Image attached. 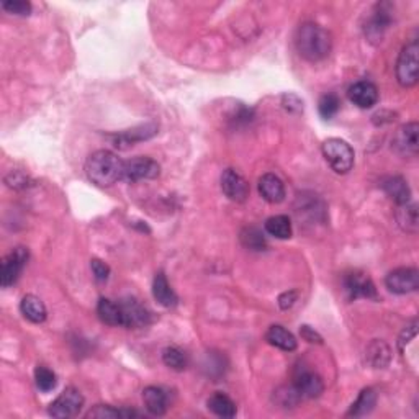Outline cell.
Masks as SVG:
<instances>
[{
    "label": "cell",
    "instance_id": "obj_15",
    "mask_svg": "<svg viewBox=\"0 0 419 419\" xmlns=\"http://www.w3.org/2000/svg\"><path fill=\"white\" fill-rule=\"evenodd\" d=\"M348 95L350 102L357 105L359 108H372L379 102V89L375 84L367 80L355 82L354 85H350Z\"/></svg>",
    "mask_w": 419,
    "mask_h": 419
},
{
    "label": "cell",
    "instance_id": "obj_20",
    "mask_svg": "<svg viewBox=\"0 0 419 419\" xmlns=\"http://www.w3.org/2000/svg\"><path fill=\"white\" fill-rule=\"evenodd\" d=\"M20 311L26 318V320L35 323V325L44 323L48 318L46 307H44V303L41 302L36 295H25V297L22 298Z\"/></svg>",
    "mask_w": 419,
    "mask_h": 419
},
{
    "label": "cell",
    "instance_id": "obj_29",
    "mask_svg": "<svg viewBox=\"0 0 419 419\" xmlns=\"http://www.w3.org/2000/svg\"><path fill=\"white\" fill-rule=\"evenodd\" d=\"M139 416L138 413L133 409H117L110 407V404H97L90 411L85 414V418L94 419H118V418H133Z\"/></svg>",
    "mask_w": 419,
    "mask_h": 419
},
{
    "label": "cell",
    "instance_id": "obj_39",
    "mask_svg": "<svg viewBox=\"0 0 419 419\" xmlns=\"http://www.w3.org/2000/svg\"><path fill=\"white\" fill-rule=\"evenodd\" d=\"M300 332H302V338L305 341H308V343H316V344H321L323 339L321 336L318 334L316 331L311 330L309 326H302V330H300Z\"/></svg>",
    "mask_w": 419,
    "mask_h": 419
},
{
    "label": "cell",
    "instance_id": "obj_18",
    "mask_svg": "<svg viewBox=\"0 0 419 419\" xmlns=\"http://www.w3.org/2000/svg\"><path fill=\"white\" fill-rule=\"evenodd\" d=\"M382 189L388 197L393 200L396 205H404L411 202V189H409L408 182L400 176L386 177L382 182Z\"/></svg>",
    "mask_w": 419,
    "mask_h": 419
},
{
    "label": "cell",
    "instance_id": "obj_21",
    "mask_svg": "<svg viewBox=\"0 0 419 419\" xmlns=\"http://www.w3.org/2000/svg\"><path fill=\"white\" fill-rule=\"evenodd\" d=\"M153 295L154 298H156V302L166 308L176 307L177 302H179L176 291L172 290V287L169 285V282H167L166 275H164L162 272H159V274H156V277H154Z\"/></svg>",
    "mask_w": 419,
    "mask_h": 419
},
{
    "label": "cell",
    "instance_id": "obj_13",
    "mask_svg": "<svg viewBox=\"0 0 419 419\" xmlns=\"http://www.w3.org/2000/svg\"><path fill=\"white\" fill-rule=\"evenodd\" d=\"M221 190L231 202L241 203L249 197V184L234 169H226L221 176Z\"/></svg>",
    "mask_w": 419,
    "mask_h": 419
},
{
    "label": "cell",
    "instance_id": "obj_1",
    "mask_svg": "<svg viewBox=\"0 0 419 419\" xmlns=\"http://www.w3.org/2000/svg\"><path fill=\"white\" fill-rule=\"evenodd\" d=\"M123 166L125 161H121L115 153L100 149L89 156L85 162V174L95 185L112 187L123 179Z\"/></svg>",
    "mask_w": 419,
    "mask_h": 419
},
{
    "label": "cell",
    "instance_id": "obj_22",
    "mask_svg": "<svg viewBox=\"0 0 419 419\" xmlns=\"http://www.w3.org/2000/svg\"><path fill=\"white\" fill-rule=\"evenodd\" d=\"M266 339L268 344L274 345L277 349L285 350V352H291V350L297 349V339H295V336L280 325H274L268 327Z\"/></svg>",
    "mask_w": 419,
    "mask_h": 419
},
{
    "label": "cell",
    "instance_id": "obj_24",
    "mask_svg": "<svg viewBox=\"0 0 419 419\" xmlns=\"http://www.w3.org/2000/svg\"><path fill=\"white\" fill-rule=\"evenodd\" d=\"M377 404V393L373 388H364L361 393H359L357 400L352 403L350 407L348 416H354V418H362L367 416L373 411Z\"/></svg>",
    "mask_w": 419,
    "mask_h": 419
},
{
    "label": "cell",
    "instance_id": "obj_32",
    "mask_svg": "<svg viewBox=\"0 0 419 419\" xmlns=\"http://www.w3.org/2000/svg\"><path fill=\"white\" fill-rule=\"evenodd\" d=\"M241 243L244 244V248L250 250H262L266 249V239L261 231L257 228H244L243 233H241Z\"/></svg>",
    "mask_w": 419,
    "mask_h": 419
},
{
    "label": "cell",
    "instance_id": "obj_38",
    "mask_svg": "<svg viewBox=\"0 0 419 419\" xmlns=\"http://www.w3.org/2000/svg\"><path fill=\"white\" fill-rule=\"evenodd\" d=\"M297 297L298 295L295 290L285 291V293H282L279 297V307L282 309H290L295 305V302H297Z\"/></svg>",
    "mask_w": 419,
    "mask_h": 419
},
{
    "label": "cell",
    "instance_id": "obj_27",
    "mask_svg": "<svg viewBox=\"0 0 419 419\" xmlns=\"http://www.w3.org/2000/svg\"><path fill=\"white\" fill-rule=\"evenodd\" d=\"M396 221L407 233H416L418 231V207L413 203L398 205L396 210Z\"/></svg>",
    "mask_w": 419,
    "mask_h": 419
},
{
    "label": "cell",
    "instance_id": "obj_26",
    "mask_svg": "<svg viewBox=\"0 0 419 419\" xmlns=\"http://www.w3.org/2000/svg\"><path fill=\"white\" fill-rule=\"evenodd\" d=\"M97 314L105 325L108 326H121V309L118 302L108 298H100L97 305Z\"/></svg>",
    "mask_w": 419,
    "mask_h": 419
},
{
    "label": "cell",
    "instance_id": "obj_19",
    "mask_svg": "<svg viewBox=\"0 0 419 419\" xmlns=\"http://www.w3.org/2000/svg\"><path fill=\"white\" fill-rule=\"evenodd\" d=\"M143 403L153 416H162L167 411V395L159 386H146L143 390Z\"/></svg>",
    "mask_w": 419,
    "mask_h": 419
},
{
    "label": "cell",
    "instance_id": "obj_2",
    "mask_svg": "<svg viewBox=\"0 0 419 419\" xmlns=\"http://www.w3.org/2000/svg\"><path fill=\"white\" fill-rule=\"evenodd\" d=\"M297 49L300 56L309 62H318L330 56L332 38L327 30L316 24H303L297 31Z\"/></svg>",
    "mask_w": 419,
    "mask_h": 419
},
{
    "label": "cell",
    "instance_id": "obj_31",
    "mask_svg": "<svg viewBox=\"0 0 419 419\" xmlns=\"http://www.w3.org/2000/svg\"><path fill=\"white\" fill-rule=\"evenodd\" d=\"M35 382L36 386L43 391V393H48V391H51L56 388L58 385V379H56V373H54L51 368L40 366L36 367L35 370Z\"/></svg>",
    "mask_w": 419,
    "mask_h": 419
},
{
    "label": "cell",
    "instance_id": "obj_33",
    "mask_svg": "<svg viewBox=\"0 0 419 419\" xmlns=\"http://www.w3.org/2000/svg\"><path fill=\"white\" fill-rule=\"evenodd\" d=\"M341 108V100L336 94H326L320 99V103H318V110H320V115L325 118V120H331L336 113L339 112Z\"/></svg>",
    "mask_w": 419,
    "mask_h": 419
},
{
    "label": "cell",
    "instance_id": "obj_28",
    "mask_svg": "<svg viewBox=\"0 0 419 419\" xmlns=\"http://www.w3.org/2000/svg\"><path fill=\"white\" fill-rule=\"evenodd\" d=\"M264 228H266L267 234L274 236V238H277V239H289V238H291V233H293V231H291L290 218L285 215L271 216L266 221Z\"/></svg>",
    "mask_w": 419,
    "mask_h": 419
},
{
    "label": "cell",
    "instance_id": "obj_10",
    "mask_svg": "<svg viewBox=\"0 0 419 419\" xmlns=\"http://www.w3.org/2000/svg\"><path fill=\"white\" fill-rule=\"evenodd\" d=\"M344 290L348 293L349 300H379V293H377L375 284H373L370 277L364 272L354 271L350 274L345 275L344 279Z\"/></svg>",
    "mask_w": 419,
    "mask_h": 419
},
{
    "label": "cell",
    "instance_id": "obj_3",
    "mask_svg": "<svg viewBox=\"0 0 419 419\" xmlns=\"http://www.w3.org/2000/svg\"><path fill=\"white\" fill-rule=\"evenodd\" d=\"M323 156L336 174H348L354 167V149L348 141L330 138L323 143Z\"/></svg>",
    "mask_w": 419,
    "mask_h": 419
},
{
    "label": "cell",
    "instance_id": "obj_35",
    "mask_svg": "<svg viewBox=\"0 0 419 419\" xmlns=\"http://www.w3.org/2000/svg\"><path fill=\"white\" fill-rule=\"evenodd\" d=\"M0 7L7 13H12V15L18 17H26L31 13V3L25 2V0H3V2L0 3Z\"/></svg>",
    "mask_w": 419,
    "mask_h": 419
},
{
    "label": "cell",
    "instance_id": "obj_17",
    "mask_svg": "<svg viewBox=\"0 0 419 419\" xmlns=\"http://www.w3.org/2000/svg\"><path fill=\"white\" fill-rule=\"evenodd\" d=\"M157 133V126L153 125V123H148V125L138 126V128H133L130 131H123L120 135L112 136V143L120 149H126L130 146H133L135 143L143 139H149L153 138L154 135Z\"/></svg>",
    "mask_w": 419,
    "mask_h": 419
},
{
    "label": "cell",
    "instance_id": "obj_6",
    "mask_svg": "<svg viewBox=\"0 0 419 419\" xmlns=\"http://www.w3.org/2000/svg\"><path fill=\"white\" fill-rule=\"evenodd\" d=\"M26 261H28V249L22 248V246L10 250L2 259V264H0V284H2L3 289H8V287L15 284L18 277L24 272Z\"/></svg>",
    "mask_w": 419,
    "mask_h": 419
},
{
    "label": "cell",
    "instance_id": "obj_5",
    "mask_svg": "<svg viewBox=\"0 0 419 419\" xmlns=\"http://www.w3.org/2000/svg\"><path fill=\"white\" fill-rule=\"evenodd\" d=\"M82 407H84V396L74 386H69L49 404L48 413L56 419H67L77 416Z\"/></svg>",
    "mask_w": 419,
    "mask_h": 419
},
{
    "label": "cell",
    "instance_id": "obj_11",
    "mask_svg": "<svg viewBox=\"0 0 419 419\" xmlns=\"http://www.w3.org/2000/svg\"><path fill=\"white\" fill-rule=\"evenodd\" d=\"M419 125L416 121L407 123V125L400 126L393 136V149L402 156H416L419 141H418Z\"/></svg>",
    "mask_w": 419,
    "mask_h": 419
},
{
    "label": "cell",
    "instance_id": "obj_30",
    "mask_svg": "<svg viewBox=\"0 0 419 419\" xmlns=\"http://www.w3.org/2000/svg\"><path fill=\"white\" fill-rule=\"evenodd\" d=\"M162 362L172 368V370L182 372L189 366V357H187V354L182 349L171 345V348H166L162 350Z\"/></svg>",
    "mask_w": 419,
    "mask_h": 419
},
{
    "label": "cell",
    "instance_id": "obj_16",
    "mask_svg": "<svg viewBox=\"0 0 419 419\" xmlns=\"http://www.w3.org/2000/svg\"><path fill=\"white\" fill-rule=\"evenodd\" d=\"M259 194L268 203H282L285 200V184L279 176L264 174L257 184Z\"/></svg>",
    "mask_w": 419,
    "mask_h": 419
},
{
    "label": "cell",
    "instance_id": "obj_12",
    "mask_svg": "<svg viewBox=\"0 0 419 419\" xmlns=\"http://www.w3.org/2000/svg\"><path fill=\"white\" fill-rule=\"evenodd\" d=\"M393 17H391L390 3H379L366 24V35L370 41H382L385 31L390 28Z\"/></svg>",
    "mask_w": 419,
    "mask_h": 419
},
{
    "label": "cell",
    "instance_id": "obj_25",
    "mask_svg": "<svg viewBox=\"0 0 419 419\" xmlns=\"http://www.w3.org/2000/svg\"><path fill=\"white\" fill-rule=\"evenodd\" d=\"M207 407L210 411L220 418H234L238 409H236V403L230 396L225 393H215L208 398Z\"/></svg>",
    "mask_w": 419,
    "mask_h": 419
},
{
    "label": "cell",
    "instance_id": "obj_9",
    "mask_svg": "<svg viewBox=\"0 0 419 419\" xmlns=\"http://www.w3.org/2000/svg\"><path fill=\"white\" fill-rule=\"evenodd\" d=\"M121 309V326L123 327H133V330H138V327H146L151 323V313L149 309L144 307L143 303H139V300H136L133 297L123 298L118 302Z\"/></svg>",
    "mask_w": 419,
    "mask_h": 419
},
{
    "label": "cell",
    "instance_id": "obj_23",
    "mask_svg": "<svg viewBox=\"0 0 419 419\" xmlns=\"http://www.w3.org/2000/svg\"><path fill=\"white\" fill-rule=\"evenodd\" d=\"M391 359V350L384 341L373 339L366 349V361L370 364L373 368H384L388 366Z\"/></svg>",
    "mask_w": 419,
    "mask_h": 419
},
{
    "label": "cell",
    "instance_id": "obj_8",
    "mask_svg": "<svg viewBox=\"0 0 419 419\" xmlns=\"http://www.w3.org/2000/svg\"><path fill=\"white\" fill-rule=\"evenodd\" d=\"M385 285L391 293L407 295L419 289V272L413 267H400L391 271L385 279Z\"/></svg>",
    "mask_w": 419,
    "mask_h": 419
},
{
    "label": "cell",
    "instance_id": "obj_7",
    "mask_svg": "<svg viewBox=\"0 0 419 419\" xmlns=\"http://www.w3.org/2000/svg\"><path fill=\"white\" fill-rule=\"evenodd\" d=\"M161 174V166L151 157L138 156L125 161L123 166V180L126 182H139L156 179Z\"/></svg>",
    "mask_w": 419,
    "mask_h": 419
},
{
    "label": "cell",
    "instance_id": "obj_37",
    "mask_svg": "<svg viewBox=\"0 0 419 419\" xmlns=\"http://www.w3.org/2000/svg\"><path fill=\"white\" fill-rule=\"evenodd\" d=\"M416 334H418V323L413 321V325L404 327L402 334H400V339H398L400 352H404V348H407V345L411 343L414 338H416Z\"/></svg>",
    "mask_w": 419,
    "mask_h": 419
},
{
    "label": "cell",
    "instance_id": "obj_4",
    "mask_svg": "<svg viewBox=\"0 0 419 419\" xmlns=\"http://www.w3.org/2000/svg\"><path fill=\"white\" fill-rule=\"evenodd\" d=\"M419 72V44L416 40L409 41L400 53L396 62V79L402 87H413L418 84Z\"/></svg>",
    "mask_w": 419,
    "mask_h": 419
},
{
    "label": "cell",
    "instance_id": "obj_36",
    "mask_svg": "<svg viewBox=\"0 0 419 419\" xmlns=\"http://www.w3.org/2000/svg\"><path fill=\"white\" fill-rule=\"evenodd\" d=\"M90 268H92L94 277L97 282H107L108 277H110V267L103 261H100V259H92L90 261Z\"/></svg>",
    "mask_w": 419,
    "mask_h": 419
},
{
    "label": "cell",
    "instance_id": "obj_14",
    "mask_svg": "<svg viewBox=\"0 0 419 419\" xmlns=\"http://www.w3.org/2000/svg\"><path fill=\"white\" fill-rule=\"evenodd\" d=\"M293 386L297 388L302 398L309 400L318 398L323 393V390H325V384H323L321 377L311 370H307V368H298L297 373H295Z\"/></svg>",
    "mask_w": 419,
    "mask_h": 419
},
{
    "label": "cell",
    "instance_id": "obj_34",
    "mask_svg": "<svg viewBox=\"0 0 419 419\" xmlns=\"http://www.w3.org/2000/svg\"><path fill=\"white\" fill-rule=\"evenodd\" d=\"M275 400H277V403L280 404V407L295 408L300 402H302L303 398L300 396L297 388H295L293 385H290V386H282V388L277 390L275 391Z\"/></svg>",
    "mask_w": 419,
    "mask_h": 419
}]
</instances>
